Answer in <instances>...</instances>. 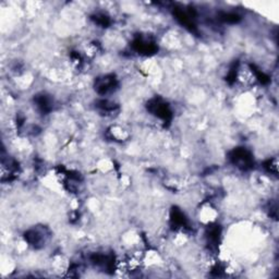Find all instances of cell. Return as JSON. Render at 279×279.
<instances>
[{"label":"cell","mask_w":279,"mask_h":279,"mask_svg":"<svg viewBox=\"0 0 279 279\" xmlns=\"http://www.w3.org/2000/svg\"><path fill=\"white\" fill-rule=\"evenodd\" d=\"M35 104L42 113H48L53 107V101L47 95H38L37 97H35Z\"/></svg>","instance_id":"obj_6"},{"label":"cell","mask_w":279,"mask_h":279,"mask_svg":"<svg viewBox=\"0 0 279 279\" xmlns=\"http://www.w3.org/2000/svg\"><path fill=\"white\" fill-rule=\"evenodd\" d=\"M230 158L232 160V163L235 164L237 167L242 169H248L250 168L253 159L251 157V154L245 149H238L232 152V154L230 156Z\"/></svg>","instance_id":"obj_1"},{"label":"cell","mask_w":279,"mask_h":279,"mask_svg":"<svg viewBox=\"0 0 279 279\" xmlns=\"http://www.w3.org/2000/svg\"><path fill=\"white\" fill-rule=\"evenodd\" d=\"M95 22L97 23V24L103 25V27H105V25H107L109 23V19H108L107 16H105V14H96V16H95Z\"/></svg>","instance_id":"obj_7"},{"label":"cell","mask_w":279,"mask_h":279,"mask_svg":"<svg viewBox=\"0 0 279 279\" xmlns=\"http://www.w3.org/2000/svg\"><path fill=\"white\" fill-rule=\"evenodd\" d=\"M149 110L156 117L164 120H168L171 117V111L168 107V105L165 104L164 101H161L160 99H153L150 101Z\"/></svg>","instance_id":"obj_3"},{"label":"cell","mask_w":279,"mask_h":279,"mask_svg":"<svg viewBox=\"0 0 279 279\" xmlns=\"http://www.w3.org/2000/svg\"><path fill=\"white\" fill-rule=\"evenodd\" d=\"M117 86V80L114 75H106V77L99 78L95 83V90L100 95H107L114 92Z\"/></svg>","instance_id":"obj_2"},{"label":"cell","mask_w":279,"mask_h":279,"mask_svg":"<svg viewBox=\"0 0 279 279\" xmlns=\"http://www.w3.org/2000/svg\"><path fill=\"white\" fill-rule=\"evenodd\" d=\"M25 239H27L30 245L33 246L34 248H39L43 247L44 243L46 242L47 236L43 230L33 229V230H29L27 233H25Z\"/></svg>","instance_id":"obj_4"},{"label":"cell","mask_w":279,"mask_h":279,"mask_svg":"<svg viewBox=\"0 0 279 279\" xmlns=\"http://www.w3.org/2000/svg\"><path fill=\"white\" fill-rule=\"evenodd\" d=\"M133 46L139 53H142V54H152L156 50V46L154 45V43L150 42V40L142 39V38L136 39L133 44Z\"/></svg>","instance_id":"obj_5"}]
</instances>
